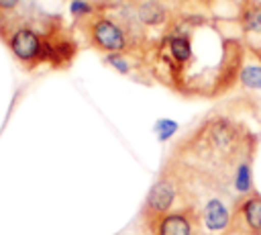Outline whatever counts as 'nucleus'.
I'll return each mask as SVG.
<instances>
[{
  "mask_svg": "<svg viewBox=\"0 0 261 235\" xmlns=\"http://www.w3.org/2000/svg\"><path fill=\"white\" fill-rule=\"evenodd\" d=\"M0 37L4 39L6 47L20 61L22 67L33 69L43 63V41L45 33H39L37 27L22 18H6L0 22Z\"/></svg>",
  "mask_w": 261,
  "mask_h": 235,
  "instance_id": "f257e3e1",
  "label": "nucleus"
},
{
  "mask_svg": "<svg viewBox=\"0 0 261 235\" xmlns=\"http://www.w3.org/2000/svg\"><path fill=\"white\" fill-rule=\"evenodd\" d=\"M181 200L179 196V186L177 180L173 178L171 172H167L165 168L161 170L159 178L153 182V186L149 188L145 202L141 206V225H147L167 213H171L173 208H177V202Z\"/></svg>",
  "mask_w": 261,
  "mask_h": 235,
  "instance_id": "f03ea898",
  "label": "nucleus"
},
{
  "mask_svg": "<svg viewBox=\"0 0 261 235\" xmlns=\"http://www.w3.org/2000/svg\"><path fill=\"white\" fill-rule=\"evenodd\" d=\"M86 31H88V41L94 49L102 53H120V51H130L128 43V33L126 29L112 20L106 14H94L92 18L86 20Z\"/></svg>",
  "mask_w": 261,
  "mask_h": 235,
  "instance_id": "7ed1b4c3",
  "label": "nucleus"
},
{
  "mask_svg": "<svg viewBox=\"0 0 261 235\" xmlns=\"http://www.w3.org/2000/svg\"><path fill=\"white\" fill-rule=\"evenodd\" d=\"M145 235H200L198 217L190 206H177L171 213L143 225Z\"/></svg>",
  "mask_w": 261,
  "mask_h": 235,
  "instance_id": "20e7f679",
  "label": "nucleus"
},
{
  "mask_svg": "<svg viewBox=\"0 0 261 235\" xmlns=\"http://www.w3.org/2000/svg\"><path fill=\"white\" fill-rule=\"evenodd\" d=\"M230 235H261V194L257 190L237 200Z\"/></svg>",
  "mask_w": 261,
  "mask_h": 235,
  "instance_id": "39448f33",
  "label": "nucleus"
},
{
  "mask_svg": "<svg viewBox=\"0 0 261 235\" xmlns=\"http://www.w3.org/2000/svg\"><path fill=\"white\" fill-rule=\"evenodd\" d=\"M77 55V43L71 37L61 35L57 29L45 33L43 41V63H49L53 69H65Z\"/></svg>",
  "mask_w": 261,
  "mask_h": 235,
  "instance_id": "423d86ee",
  "label": "nucleus"
},
{
  "mask_svg": "<svg viewBox=\"0 0 261 235\" xmlns=\"http://www.w3.org/2000/svg\"><path fill=\"white\" fill-rule=\"evenodd\" d=\"M137 20L147 27H159L167 20V8L161 0H141L135 8Z\"/></svg>",
  "mask_w": 261,
  "mask_h": 235,
  "instance_id": "0eeeda50",
  "label": "nucleus"
},
{
  "mask_svg": "<svg viewBox=\"0 0 261 235\" xmlns=\"http://www.w3.org/2000/svg\"><path fill=\"white\" fill-rule=\"evenodd\" d=\"M239 27L245 35H261V0H245L239 10Z\"/></svg>",
  "mask_w": 261,
  "mask_h": 235,
  "instance_id": "6e6552de",
  "label": "nucleus"
},
{
  "mask_svg": "<svg viewBox=\"0 0 261 235\" xmlns=\"http://www.w3.org/2000/svg\"><path fill=\"white\" fill-rule=\"evenodd\" d=\"M239 84L249 90H261V65L259 63H243L239 72Z\"/></svg>",
  "mask_w": 261,
  "mask_h": 235,
  "instance_id": "1a4fd4ad",
  "label": "nucleus"
},
{
  "mask_svg": "<svg viewBox=\"0 0 261 235\" xmlns=\"http://www.w3.org/2000/svg\"><path fill=\"white\" fill-rule=\"evenodd\" d=\"M104 63L110 65L114 72H118V74H122V76H130V74H133V59L128 57V51L104 53Z\"/></svg>",
  "mask_w": 261,
  "mask_h": 235,
  "instance_id": "9d476101",
  "label": "nucleus"
},
{
  "mask_svg": "<svg viewBox=\"0 0 261 235\" xmlns=\"http://www.w3.org/2000/svg\"><path fill=\"white\" fill-rule=\"evenodd\" d=\"M69 14L75 20H88L96 14V6L90 0H69Z\"/></svg>",
  "mask_w": 261,
  "mask_h": 235,
  "instance_id": "9b49d317",
  "label": "nucleus"
},
{
  "mask_svg": "<svg viewBox=\"0 0 261 235\" xmlns=\"http://www.w3.org/2000/svg\"><path fill=\"white\" fill-rule=\"evenodd\" d=\"M177 129V123L175 121H169V119H161L155 123V133L159 137V141H167Z\"/></svg>",
  "mask_w": 261,
  "mask_h": 235,
  "instance_id": "f8f14e48",
  "label": "nucleus"
},
{
  "mask_svg": "<svg viewBox=\"0 0 261 235\" xmlns=\"http://www.w3.org/2000/svg\"><path fill=\"white\" fill-rule=\"evenodd\" d=\"M20 0H0V22L6 20L16 8H18Z\"/></svg>",
  "mask_w": 261,
  "mask_h": 235,
  "instance_id": "ddd939ff",
  "label": "nucleus"
}]
</instances>
